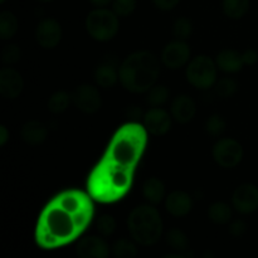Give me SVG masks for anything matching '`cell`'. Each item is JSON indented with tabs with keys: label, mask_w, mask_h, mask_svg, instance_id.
<instances>
[{
	"label": "cell",
	"mask_w": 258,
	"mask_h": 258,
	"mask_svg": "<svg viewBox=\"0 0 258 258\" xmlns=\"http://www.w3.org/2000/svg\"><path fill=\"white\" fill-rule=\"evenodd\" d=\"M173 116L169 115L168 111L161 107H151L144 115V127L148 133L155 136L166 135L171 130Z\"/></svg>",
	"instance_id": "obj_13"
},
{
	"label": "cell",
	"mask_w": 258,
	"mask_h": 258,
	"mask_svg": "<svg viewBox=\"0 0 258 258\" xmlns=\"http://www.w3.org/2000/svg\"><path fill=\"white\" fill-rule=\"evenodd\" d=\"M134 169L123 168L103 160L95 169L90 184L92 193L103 202H115L122 198L133 185Z\"/></svg>",
	"instance_id": "obj_4"
},
{
	"label": "cell",
	"mask_w": 258,
	"mask_h": 258,
	"mask_svg": "<svg viewBox=\"0 0 258 258\" xmlns=\"http://www.w3.org/2000/svg\"><path fill=\"white\" fill-rule=\"evenodd\" d=\"M186 80L193 87L198 90H208L216 85L218 67L216 60L212 59L209 55L201 54L194 57L186 64Z\"/></svg>",
	"instance_id": "obj_7"
},
{
	"label": "cell",
	"mask_w": 258,
	"mask_h": 258,
	"mask_svg": "<svg viewBox=\"0 0 258 258\" xmlns=\"http://www.w3.org/2000/svg\"><path fill=\"white\" fill-rule=\"evenodd\" d=\"M143 197L153 206L161 203L165 197V184L155 176L146 179L143 184Z\"/></svg>",
	"instance_id": "obj_21"
},
{
	"label": "cell",
	"mask_w": 258,
	"mask_h": 258,
	"mask_svg": "<svg viewBox=\"0 0 258 258\" xmlns=\"http://www.w3.org/2000/svg\"><path fill=\"white\" fill-rule=\"evenodd\" d=\"M126 116L130 118H134V120H138L143 116V110L138 106H130V107L126 110Z\"/></svg>",
	"instance_id": "obj_38"
},
{
	"label": "cell",
	"mask_w": 258,
	"mask_h": 258,
	"mask_svg": "<svg viewBox=\"0 0 258 258\" xmlns=\"http://www.w3.org/2000/svg\"><path fill=\"white\" fill-rule=\"evenodd\" d=\"M159 73V59L154 53L148 50L131 53L118 68L121 85L131 93L148 92L158 81Z\"/></svg>",
	"instance_id": "obj_2"
},
{
	"label": "cell",
	"mask_w": 258,
	"mask_h": 258,
	"mask_svg": "<svg viewBox=\"0 0 258 258\" xmlns=\"http://www.w3.org/2000/svg\"><path fill=\"white\" fill-rule=\"evenodd\" d=\"M5 2H7V0H0V4H4Z\"/></svg>",
	"instance_id": "obj_42"
},
{
	"label": "cell",
	"mask_w": 258,
	"mask_h": 258,
	"mask_svg": "<svg viewBox=\"0 0 258 258\" xmlns=\"http://www.w3.org/2000/svg\"><path fill=\"white\" fill-rule=\"evenodd\" d=\"M146 128L138 123L121 127L111 140L103 160L123 168L134 169L146 148Z\"/></svg>",
	"instance_id": "obj_3"
},
{
	"label": "cell",
	"mask_w": 258,
	"mask_h": 258,
	"mask_svg": "<svg viewBox=\"0 0 258 258\" xmlns=\"http://www.w3.org/2000/svg\"><path fill=\"white\" fill-rule=\"evenodd\" d=\"M191 49L186 40L175 39L168 43L161 52V63L169 70H179L190 62Z\"/></svg>",
	"instance_id": "obj_10"
},
{
	"label": "cell",
	"mask_w": 258,
	"mask_h": 258,
	"mask_svg": "<svg viewBox=\"0 0 258 258\" xmlns=\"http://www.w3.org/2000/svg\"><path fill=\"white\" fill-rule=\"evenodd\" d=\"M247 228H248V226L243 219H236L229 224V234L234 238H241L247 232Z\"/></svg>",
	"instance_id": "obj_35"
},
{
	"label": "cell",
	"mask_w": 258,
	"mask_h": 258,
	"mask_svg": "<svg viewBox=\"0 0 258 258\" xmlns=\"http://www.w3.org/2000/svg\"><path fill=\"white\" fill-rule=\"evenodd\" d=\"M112 253L116 258H135L138 256V243L134 239L121 238L113 243Z\"/></svg>",
	"instance_id": "obj_27"
},
{
	"label": "cell",
	"mask_w": 258,
	"mask_h": 258,
	"mask_svg": "<svg viewBox=\"0 0 258 258\" xmlns=\"http://www.w3.org/2000/svg\"><path fill=\"white\" fill-rule=\"evenodd\" d=\"M20 59H22V49L19 48V45L14 44V43L5 45L4 49L2 50V62L4 64H15Z\"/></svg>",
	"instance_id": "obj_33"
},
{
	"label": "cell",
	"mask_w": 258,
	"mask_h": 258,
	"mask_svg": "<svg viewBox=\"0 0 258 258\" xmlns=\"http://www.w3.org/2000/svg\"><path fill=\"white\" fill-rule=\"evenodd\" d=\"M238 90V83L234 78L231 77H223L218 80L214 85V91L218 97L222 98H228L233 96L234 93Z\"/></svg>",
	"instance_id": "obj_29"
},
{
	"label": "cell",
	"mask_w": 258,
	"mask_h": 258,
	"mask_svg": "<svg viewBox=\"0 0 258 258\" xmlns=\"http://www.w3.org/2000/svg\"><path fill=\"white\" fill-rule=\"evenodd\" d=\"M24 88V80L15 68L4 67L0 70V95L7 100H14Z\"/></svg>",
	"instance_id": "obj_14"
},
{
	"label": "cell",
	"mask_w": 258,
	"mask_h": 258,
	"mask_svg": "<svg viewBox=\"0 0 258 258\" xmlns=\"http://www.w3.org/2000/svg\"><path fill=\"white\" fill-rule=\"evenodd\" d=\"M72 103L81 112L86 115H93L102 106V98L97 87L85 83L76 87V90L73 91Z\"/></svg>",
	"instance_id": "obj_9"
},
{
	"label": "cell",
	"mask_w": 258,
	"mask_h": 258,
	"mask_svg": "<svg viewBox=\"0 0 258 258\" xmlns=\"http://www.w3.org/2000/svg\"><path fill=\"white\" fill-rule=\"evenodd\" d=\"M86 30L92 39L108 42L117 35L120 17L107 8H95L86 17Z\"/></svg>",
	"instance_id": "obj_6"
},
{
	"label": "cell",
	"mask_w": 258,
	"mask_h": 258,
	"mask_svg": "<svg viewBox=\"0 0 258 258\" xmlns=\"http://www.w3.org/2000/svg\"><path fill=\"white\" fill-rule=\"evenodd\" d=\"M233 211L226 202H214L208 208V218L216 224H227L232 221Z\"/></svg>",
	"instance_id": "obj_22"
},
{
	"label": "cell",
	"mask_w": 258,
	"mask_h": 258,
	"mask_svg": "<svg viewBox=\"0 0 258 258\" xmlns=\"http://www.w3.org/2000/svg\"><path fill=\"white\" fill-rule=\"evenodd\" d=\"M242 57H243V62L246 66H253L258 62V52L254 49H246L242 53Z\"/></svg>",
	"instance_id": "obj_37"
},
{
	"label": "cell",
	"mask_w": 258,
	"mask_h": 258,
	"mask_svg": "<svg viewBox=\"0 0 258 258\" xmlns=\"http://www.w3.org/2000/svg\"><path fill=\"white\" fill-rule=\"evenodd\" d=\"M214 161L223 169H233L242 163L244 149L239 141L232 138L219 139L212 150Z\"/></svg>",
	"instance_id": "obj_8"
},
{
	"label": "cell",
	"mask_w": 258,
	"mask_h": 258,
	"mask_svg": "<svg viewBox=\"0 0 258 258\" xmlns=\"http://www.w3.org/2000/svg\"><path fill=\"white\" fill-rule=\"evenodd\" d=\"M151 2L156 9L161 12H170L180 3V0H151Z\"/></svg>",
	"instance_id": "obj_36"
},
{
	"label": "cell",
	"mask_w": 258,
	"mask_h": 258,
	"mask_svg": "<svg viewBox=\"0 0 258 258\" xmlns=\"http://www.w3.org/2000/svg\"><path fill=\"white\" fill-rule=\"evenodd\" d=\"M120 80L118 70L116 68V63L111 60H103L95 71V81L100 87L110 88L117 83Z\"/></svg>",
	"instance_id": "obj_20"
},
{
	"label": "cell",
	"mask_w": 258,
	"mask_h": 258,
	"mask_svg": "<svg viewBox=\"0 0 258 258\" xmlns=\"http://www.w3.org/2000/svg\"><path fill=\"white\" fill-rule=\"evenodd\" d=\"M112 10L118 15V17H128L135 12L138 7L136 0H113L112 2Z\"/></svg>",
	"instance_id": "obj_34"
},
{
	"label": "cell",
	"mask_w": 258,
	"mask_h": 258,
	"mask_svg": "<svg viewBox=\"0 0 258 258\" xmlns=\"http://www.w3.org/2000/svg\"><path fill=\"white\" fill-rule=\"evenodd\" d=\"M117 228L116 219L111 214H102L96 221V229L102 237H110Z\"/></svg>",
	"instance_id": "obj_31"
},
{
	"label": "cell",
	"mask_w": 258,
	"mask_h": 258,
	"mask_svg": "<svg viewBox=\"0 0 258 258\" xmlns=\"http://www.w3.org/2000/svg\"><path fill=\"white\" fill-rule=\"evenodd\" d=\"M226 130V121L221 115L209 116L206 122V131L211 138H219Z\"/></svg>",
	"instance_id": "obj_32"
},
{
	"label": "cell",
	"mask_w": 258,
	"mask_h": 258,
	"mask_svg": "<svg viewBox=\"0 0 258 258\" xmlns=\"http://www.w3.org/2000/svg\"><path fill=\"white\" fill-rule=\"evenodd\" d=\"M93 207L80 191H64L55 197L39 217L37 241L47 249L75 241L90 223Z\"/></svg>",
	"instance_id": "obj_1"
},
{
	"label": "cell",
	"mask_w": 258,
	"mask_h": 258,
	"mask_svg": "<svg viewBox=\"0 0 258 258\" xmlns=\"http://www.w3.org/2000/svg\"><path fill=\"white\" fill-rule=\"evenodd\" d=\"M127 229L131 238L143 247L154 246L163 236L164 223L153 204L138 206L127 217Z\"/></svg>",
	"instance_id": "obj_5"
},
{
	"label": "cell",
	"mask_w": 258,
	"mask_h": 258,
	"mask_svg": "<svg viewBox=\"0 0 258 258\" xmlns=\"http://www.w3.org/2000/svg\"><path fill=\"white\" fill-rule=\"evenodd\" d=\"M166 243L168 246L173 249L174 252H179V253H186L188 256H193V253L188 252L189 249V238L185 234V232H183L179 228H171L170 231L166 233Z\"/></svg>",
	"instance_id": "obj_23"
},
{
	"label": "cell",
	"mask_w": 258,
	"mask_h": 258,
	"mask_svg": "<svg viewBox=\"0 0 258 258\" xmlns=\"http://www.w3.org/2000/svg\"><path fill=\"white\" fill-rule=\"evenodd\" d=\"M71 102H72V95L66 91H57L48 100V110L53 115H60L70 107Z\"/></svg>",
	"instance_id": "obj_26"
},
{
	"label": "cell",
	"mask_w": 258,
	"mask_h": 258,
	"mask_svg": "<svg viewBox=\"0 0 258 258\" xmlns=\"http://www.w3.org/2000/svg\"><path fill=\"white\" fill-rule=\"evenodd\" d=\"M88 2L96 8H106L110 4H112L113 0H88Z\"/></svg>",
	"instance_id": "obj_40"
},
{
	"label": "cell",
	"mask_w": 258,
	"mask_h": 258,
	"mask_svg": "<svg viewBox=\"0 0 258 258\" xmlns=\"http://www.w3.org/2000/svg\"><path fill=\"white\" fill-rule=\"evenodd\" d=\"M232 204L238 213H254L258 211V186L251 183L237 186L232 194Z\"/></svg>",
	"instance_id": "obj_12"
},
{
	"label": "cell",
	"mask_w": 258,
	"mask_h": 258,
	"mask_svg": "<svg viewBox=\"0 0 258 258\" xmlns=\"http://www.w3.org/2000/svg\"><path fill=\"white\" fill-rule=\"evenodd\" d=\"M9 138H10V133L7 128V126L4 125L0 126V145L4 146L5 144L9 141Z\"/></svg>",
	"instance_id": "obj_39"
},
{
	"label": "cell",
	"mask_w": 258,
	"mask_h": 258,
	"mask_svg": "<svg viewBox=\"0 0 258 258\" xmlns=\"http://www.w3.org/2000/svg\"><path fill=\"white\" fill-rule=\"evenodd\" d=\"M249 0H222V10L229 19H242L249 10Z\"/></svg>",
	"instance_id": "obj_24"
},
{
	"label": "cell",
	"mask_w": 258,
	"mask_h": 258,
	"mask_svg": "<svg viewBox=\"0 0 258 258\" xmlns=\"http://www.w3.org/2000/svg\"><path fill=\"white\" fill-rule=\"evenodd\" d=\"M169 100V88L163 85H154L146 95V102L151 107H160Z\"/></svg>",
	"instance_id": "obj_28"
},
{
	"label": "cell",
	"mask_w": 258,
	"mask_h": 258,
	"mask_svg": "<svg viewBox=\"0 0 258 258\" xmlns=\"http://www.w3.org/2000/svg\"><path fill=\"white\" fill-rule=\"evenodd\" d=\"M48 136V128L40 121H28L20 130V138L28 145H40Z\"/></svg>",
	"instance_id": "obj_19"
},
{
	"label": "cell",
	"mask_w": 258,
	"mask_h": 258,
	"mask_svg": "<svg viewBox=\"0 0 258 258\" xmlns=\"http://www.w3.org/2000/svg\"><path fill=\"white\" fill-rule=\"evenodd\" d=\"M76 253L80 258H107L111 249L107 242L98 236H87L78 241Z\"/></svg>",
	"instance_id": "obj_15"
},
{
	"label": "cell",
	"mask_w": 258,
	"mask_h": 258,
	"mask_svg": "<svg viewBox=\"0 0 258 258\" xmlns=\"http://www.w3.org/2000/svg\"><path fill=\"white\" fill-rule=\"evenodd\" d=\"M37 2H39V3H52V2H54V0H37Z\"/></svg>",
	"instance_id": "obj_41"
},
{
	"label": "cell",
	"mask_w": 258,
	"mask_h": 258,
	"mask_svg": "<svg viewBox=\"0 0 258 258\" xmlns=\"http://www.w3.org/2000/svg\"><path fill=\"white\" fill-rule=\"evenodd\" d=\"M18 27L19 23L14 13L10 10H4L0 13V38L3 40L12 39L17 34Z\"/></svg>",
	"instance_id": "obj_25"
},
{
	"label": "cell",
	"mask_w": 258,
	"mask_h": 258,
	"mask_svg": "<svg viewBox=\"0 0 258 258\" xmlns=\"http://www.w3.org/2000/svg\"><path fill=\"white\" fill-rule=\"evenodd\" d=\"M165 208L169 214L176 218L188 216L193 209V199L186 191L174 190L166 197Z\"/></svg>",
	"instance_id": "obj_17"
},
{
	"label": "cell",
	"mask_w": 258,
	"mask_h": 258,
	"mask_svg": "<svg viewBox=\"0 0 258 258\" xmlns=\"http://www.w3.org/2000/svg\"><path fill=\"white\" fill-rule=\"evenodd\" d=\"M216 63L218 70L224 73L239 72L246 66L243 62L242 53L233 49H224L219 52L216 58Z\"/></svg>",
	"instance_id": "obj_18"
},
{
	"label": "cell",
	"mask_w": 258,
	"mask_h": 258,
	"mask_svg": "<svg viewBox=\"0 0 258 258\" xmlns=\"http://www.w3.org/2000/svg\"><path fill=\"white\" fill-rule=\"evenodd\" d=\"M170 112L176 122L185 125L196 117L197 105L190 96L179 95L171 102Z\"/></svg>",
	"instance_id": "obj_16"
},
{
	"label": "cell",
	"mask_w": 258,
	"mask_h": 258,
	"mask_svg": "<svg viewBox=\"0 0 258 258\" xmlns=\"http://www.w3.org/2000/svg\"><path fill=\"white\" fill-rule=\"evenodd\" d=\"M193 33V23L189 18L180 17L174 22L173 24V35L175 39L188 40Z\"/></svg>",
	"instance_id": "obj_30"
},
{
	"label": "cell",
	"mask_w": 258,
	"mask_h": 258,
	"mask_svg": "<svg viewBox=\"0 0 258 258\" xmlns=\"http://www.w3.org/2000/svg\"><path fill=\"white\" fill-rule=\"evenodd\" d=\"M63 37L62 25L54 18H44L40 20L35 29L37 43L44 49H53L60 43Z\"/></svg>",
	"instance_id": "obj_11"
}]
</instances>
